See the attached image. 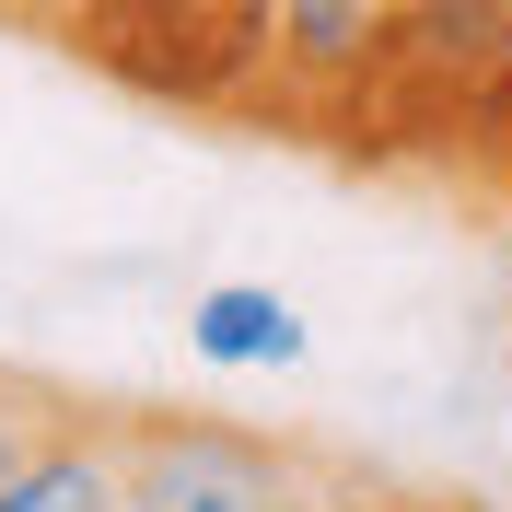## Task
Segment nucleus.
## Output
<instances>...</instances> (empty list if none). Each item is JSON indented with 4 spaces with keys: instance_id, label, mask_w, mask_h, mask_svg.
Segmentation results:
<instances>
[{
    "instance_id": "nucleus-1",
    "label": "nucleus",
    "mask_w": 512,
    "mask_h": 512,
    "mask_svg": "<svg viewBox=\"0 0 512 512\" xmlns=\"http://www.w3.org/2000/svg\"><path fill=\"white\" fill-rule=\"evenodd\" d=\"M501 59H512L501 0H384L373 59L338 94L315 152L373 163V175H408V163L466 175V152H478V128H489V94H501Z\"/></svg>"
},
{
    "instance_id": "nucleus-2",
    "label": "nucleus",
    "mask_w": 512,
    "mask_h": 512,
    "mask_svg": "<svg viewBox=\"0 0 512 512\" xmlns=\"http://www.w3.org/2000/svg\"><path fill=\"white\" fill-rule=\"evenodd\" d=\"M0 24L47 35L94 82L210 128L245 117L256 59H268V0H0Z\"/></svg>"
},
{
    "instance_id": "nucleus-3",
    "label": "nucleus",
    "mask_w": 512,
    "mask_h": 512,
    "mask_svg": "<svg viewBox=\"0 0 512 512\" xmlns=\"http://www.w3.org/2000/svg\"><path fill=\"white\" fill-rule=\"evenodd\" d=\"M94 431L117 454V512H303L326 443L256 431V419H210V408H105Z\"/></svg>"
},
{
    "instance_id": "nucleus-4",
    "label": "nucleus",
    "mask_w": 512,
    "mask_h": 512,
    "mask_svg": "<svg viewBox=\"0 0 512 512\" xmlns=\"http://www.w3.org/2000/svg\"><path fill=\"white\" fill-rule=\"evenodd\" d=\"M384 0H268V59H256V94L233 128H268V140H326L338 94L373 59Z\"/></svg>"
},
{
    "instance_id": "nucleus-5",
    "label": "nucleus",
    "mask_w": 512,
    "mask_h": 512,
    "mask_svg": "<svg viewBox=\"0 0 512 512\" xmlns=\"http://www.w3.org/2000/svg\"><path fill=\"white\" fill-rule=\"evenodd\" d=\"M187 350L210 373H291L303 361V315H291L280 291H256V280H222V291H198Z\"/></svg>"
},
{
    "instance_id": "nucleus-6",
    "label": "nucleus",
    "mask_w": 512,
    "mask_h": 512,
    "mask_svg": "<svg viewBox=\"0 0 512 512\" xmlns=\"http://www.w3.org/2000/svg\"><path fill=\"white\" fill-rule=\"evenodd\" d=\"M0 512H117V454H105L94 408H82V431H70V443H47L24 478L0 489Z\"/></svg>"
},
{
    "instance_id": "nucleus-7",
    "label": "nucleus",
    "mask_w": 512,
    "mask_h": 512,
    "mask_svg": "<svg viewBox=\"0 0 512 512\" xmlns=\"http://www.w3.org/2000/svg\"><path fill=\"white\" fill-rule=\"evenodd\" d=\"M82 408H94V396H70V384L24 373V361H0V489L24 478L47 443H70V431H82Z\"/></svg>"
},
{
    "instance_id": "nucleus-8",
    "label": "nucleus",
    "mask_w": 512,
    "mask_h": 512,
    "mask_svg": "<svg viewBox=\"0 0 512 512\" xmlns=\"http://www.w3.org/2000/svg\"><path fill=\"white\" fill-rule=\"evenodd\" d=\"M303 512H454V489L396 478V466H361V454L326 443V454H315V489H303Z\"/></svg>"
},
{
    "instance_id": "nucleus-9",
    "label": "nucleus",
    "mask_w": 512,
    "mask_h": 512,
    "mask_svg": "<svg viewBox=\"0 0 512 512\" xmlns=\"http://www.w3.org/2000/svg\"><path fill=\"white\" fill-rule=\"evenodd\" d=\"M466 187H478V198H512V59H501V94H489L478 152H466Z\"/></svg>"
},
{
    "instance_id": "nucleus-10",
    "label": "nucleus",
    "mask_w": 512,
    "mask_h": 512,
    "mask_svg": "<svg viewBox=\"0 0 512 512\" xmlns=\"http://www.w3.org/2000/svg\"><path fill=\"white\" fill-rule=\"evenodd\" d=\"M454 512H501V501H478V489H454Z\"/></svg>"
},
{
    "instance_id": "nucleus-11",
    "label": "nucleus",
    "mask_w": 512,
    "mask_h": 512,
    "mask_svg": "<svg viewBox=\"0 0 512 512\" xmlns=\"http://www.w3.org/2000/svg\"><path fill=\"white\" fill-rule=\"evenodd\" d=\"M501 12H512V0H501Z\"/></svg>"
}]
</instances>
